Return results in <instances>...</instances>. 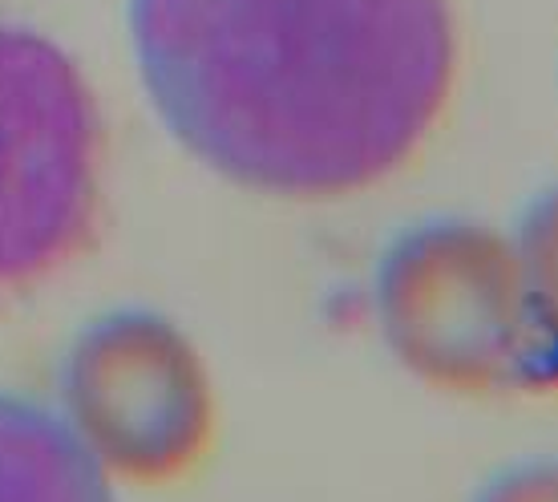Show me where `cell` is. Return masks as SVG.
Masks as SVG:
<instances>
[{
  "mask_svg": "<svg viewBox=\"0 0 558 502\" xmlns=\"http://www.w3.org/2000/svg\"><path fill=\"white\" fill-rule=\"evenodd\" d=\"M126 16L158 122L252 195L377 191L458 89L453 0H130Z\"/></svg>",
  "mask_w": 558,
  "mask_h": 502,
  "instance_id": "6da1fadb",
  "label": "cell"
},
{
  "mask_svg": "<svg viewBox=\"0 0 558 502\" xmlns=\"http://www.w3.org/2000/svg\"><path fill=\"white\" fill-rule=\"evenodd\" d=\"M373 321L392 364L441 397H502L558 364L514 236L465 215L392 239L373 272Z\"/></svg>",
  "mask_w": 558,
  "mask_h": 502,
  "instance_id": "7a4b0ae2",
  "label": "cell"
},
{
  "mask_svg": "<svg viewBox=\"0 0 558 502\" xmlns=\"http://www.w3.org/2000/svg\"><path fill=\"white\" fill-rule=\"evenodd\" d=\"M106 211V122L53 37L0 21V304L94 248Z\"/></svg>",
  "mask_w": 558,
  "mask_h": 502,
  "instance_id": "3957f363",
  "label": "cell"
},
{
  "mask_svg": "<svg viewBox=\"0 0 558 502\" xmlns=\"http://www.w3.org/2000/svg\"><path fill=\"white\" fill-rule=\"evenodd\" d=\"M53 414L113 487H170L207 462L219 390L174 316L122 304L89 316L65 345Z\"/></svg>",
  "mask_w": 558,
  "mask_h": 502,
  "instance_id": "277c9868",
  "label": "cell"
},
{
  "mask_svg": "<svg viewBox=\"0 0 558 502\" xmlns=\"http://www.w3.org/2000/svg\"><path fill=\"white\" fill-rule=\"evenodd\" d=\"M0 502H118L53 405L0 390Z\"/></svg>",
  "mask_w": 558,
  "mask_h": 502,
  "instance_id": "5b68a950",
  "label": "cell"
},
{
  "mask_svg": "<svg viewBox=\"0 0 558 502\" xmlns=\"http://www.w3.org/2000/svg\"><path fill=\"white\" fill-rule=\"evenodd\" d=\"M510 236H514L518 260L526 272L534 312H538L550 345L558 349V187L534 199L518 231H510Z\"/></svg>",
  "mask_w": 558,
  "mask_h": 502,
  "instance_id": "8992f818",
  "label": "cell"
},
{
  "mask_svg": "<svg viewBox=\"0 0 558 502\" xmlns=\"http://www.w3.org/2000/svg\"><path fill=\"white\" fill-rule=\"evenodd\" d=\"M474 502H558V458H526L506 466L477 490Z\"/></svg>",
  "mask_w": 558,
  "mask_h": 502,
  "instance_id": "52a82bcc",
  "label": "cell"
}]
</instances>
